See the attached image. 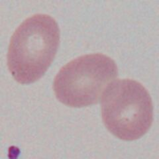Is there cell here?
Here are the masks:
<instances>
[{
  "mask_svg": "<svg viewBox=\"0 0 159 159\" xmlns=\"http://www.w3.org/2000/svg\"><path fill=\"white\" fill-rule=\"evenodd\" d=\"M60 39L58 25L50 16L36 14L25 20L8 48L7 66L15 80L29 84L42 78L55 58Z\"/></svg>",
  "mask_w": 159,
  "mask_h": 159,
  "instance_id": "1",
  "label": "cell"
},
{
  "mask_svg": "<svg viewBox=\"0 0 159 159\" xmlns=\"http://www.w3.org/2000/svg\"><path fill=\"white\" fill-rule=\"evenodd\" d=\"M104 125L114 136L135 141L150 129L153 106L150 94L141 83L131 79L114 80L102 96Z\"/></svg>",
  "mask_w": 159,
  "mask_h": 159,
  "instance_id": "2",
  "label": "cell"
},
{
  "mask_svg": "<svg viewBox=\"0 0 159 159\" xmlns=\"http://www.w3.org/2000/svg\"><path fill=\"white\" fill-rule=\"evenodd\" d=\"M118 76L112 58L103 54H86L64 66L54 78L58 100L68 107H84L98 103L106 88Z\"/></svg>",
  "mask_w": 159,
  "mask_h": 159,
  "instance_id": "3",
  "label": "cell"
}]
</instances>
